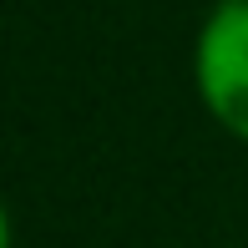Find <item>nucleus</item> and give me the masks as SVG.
<instances>
[{"label": "nucleus", "mask_w": 248, "mask_h": 248, "mask_svg": "<svg viewBox=\"0 0 248 248\" xmlns=\"http://www.w3.org/2000/svg\"><path fill=\"white\" fill-rule=\"evenodd\" d=\"M198 101L228 137L248 142V0H218L193 41Z\"/></svg>", "instance_id": "f257e3e1"}]
</instances>
